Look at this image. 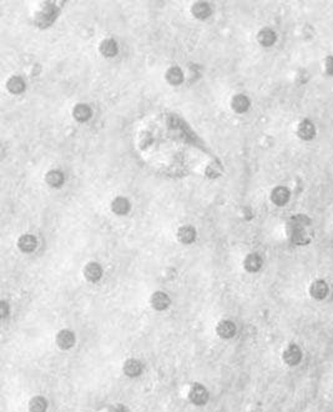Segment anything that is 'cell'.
<instances>
[{"instance_id":"cell-3","label":"cell","mask_w":333,"mask_h":412,"mask_svg":"<svg viewBox=\"0 0 333 412\" xmlns=\"http://www.w3.org/2000/svg\"><path fill=\"white\" fill-rule=\"evenodd\" d=\"M55 341L59 349L70 350L74 347L75 342H76V337H75V334L72 333L71 330L64 329L56 334Z\"/></svg>"},{"instance_id":"cell-22","label":"cell","mask_w":333,"mask_h":412,"mask_svg":"<svg viewBox=\"0 0 333 412\" xmlns=\"http://www.w3.org/2000/svg\"><path fill=\"white\" fill-rule=\"evenodd\" d=\"M309 294L313 299L323 300L328 295V285L322 280H317L309 287Z\"/></svg>"},{"instance_id":"cell-16","label":"cell","mask_w":333,"mask_h":412,"mask_svg":"<svg viewBox=\"0 0 333 412\" xmlns=\"http://www.w3.org/2000/svg\"><path fill=\"white\" fill-rule=\"evenodd\" d=\"M191 13L193 17L198 20H205L211 15L212 9L209 3L206 1H197L191 6Z\"/></svg>"},{"instance_id":"cell-4","label":"cell","mask_w":333,"mask_h":412,"mask_svg":"<svg viewBox=\"0 0 333 412\" xmlns=\"http://www.w3.org/2000/svg\"><path fill=\"white\" fill-rule=\"evenodd\" d=\"M84 278L89 281V283H97L100 279L102 278V267L101 265L95 262V261H90L84 267Z\"/></svg>"},{"instance_id":"cell-17","label":"cell","mask_w":333,"mask_h":412,"mask_svg":"<svg viewBox=\"0 0 333 412\" xmlns=\"http://www.w3.org/2000/svg\"><path fill=\"white\" fill-rule=\"evenodd\" d=\"M6 89L10 94H14V95H19V94H23L26 89V84H25L24 79L22 77H18V75H14V77H9L8 81H6Z\"/></svg>"},{"instance_id":"cell-11","label":"cell","mask_w":333,"mask_h":412,"mask_svg":"<svg viewBox=\"0 0 333 412\" xmlns=\"http://www.w3.org/2000/svg\"><path fill=\"white\" fill-rule=\"evenodd\" d=\"M99 52L104 58H114L119 52V45L114 39H104L99 45Z\"/></svg>"},{"instance_id":"cell-12","label":"cell","mask_w":333,"mask_h":412,"mask_svg":"<svg viewBox=\"0 0 333 412\" xmlns=\"http://www.w3.org/2000/svg\"><path fill=\"white\" fill-rule=\"evenodd\" d=\"M250 99L243 94H236L231 99V109L237 114H243L250 109Z\"/></svg>"},{"instance_id":"cell-9","label":"cell","mask_w":333,"mask_h":412,"mask_svg":"<svg viewBox=\"0 0 333 412\" xmlns=\"http://www.w3.org/2000/svg\"><path fill=\"white\" fill-rule=\"evenodd\" d=\"M111 211L114 212L118 216H124V215H127L130 212V209H131V205H130V201L127 200L124 196H118V198L114 199L111 201Z\"/></svg>"},{"instance_id":"cell-10","label":"cell","mask_w":333,"mask_h":412,"mask_svg":"<svg viewBox=\"0 0 333 412\" xmlns=\"http://www.w3.org/2000/svg\"><path fill=\"white\" fill-rule=\"evenodd\" d=\"M196 236H197V232H196L195 228L191 225H184L177 230V240L184 245L192 244L196 240Z\"/></svg>"},{"instance_id":"cell-23","label":"cell","mask_w":333,"mask_h":412,"mask_svg":"<svg viewBox=\"0 0 333 412\" xmlns=\"http://www.w3.org/2000/svg\"><path fill=\"white\" fill-rule=\"evenodd\" d=\"M297 134L303 140H311V139L314 137V134H316V128H314V125L311 121L303 120L298 125Z\"/></svg>"},{"instance_id":"cell-15","label":"cell","mask_w":333,"mask_h":412,"mask_svg":"<svg viewBox=\"0 0 333 412\" xmlns=\"http://www.w3.org/2000/svg\"><path fill=\"white\" fill-rule=\"evenodd\" d=\"M216 333L222 338H232L236 335V325L230 320H222L218 322Z\"/></svg>"},{"instance_id":"cell-13","label":"cell","mask_w":333,"mask_h":412,"mask_svg":"<svg viewBox=\"0 0 333 412\" xmlns=\"http://www.w3.org/2000/svg\"><path fill=\"white\" fill-rule=\"evenodd\" d=\"M289 196H291V192L287 187L277 186L271 192V201L277 206H284L288 203Z\"/></svg>"},{"instance_id":"cell-14","label":"cell","mask_w":333,"mask_h":412,"mask_svg":"<svg viewBox=\"0 0 333 412\" xmlns=\"http://www.w3.org/2000/svg\"><path fill=\"white\" fill-rule=\"evenodd\" d=\"M165 79L170 85L177 86L184 82V72H182V69L179 68V66H171V68H168L167 70H166Z\"/></svg>"},{"instance_id":"cell-24","label":"cell","mask_w":333,"mask_h":412,"mask_svg":"<svg viewBox=\"0 0 333 412\" xmlns=\"http://www.w3.org/2000/svg\"><path fill=\"white\" fill-rule=\"evenodd\" d=\"M30 412H45L48 410L47 398L43 396H34L29 402Z\"/></svg>"},{"instance_id":"cell-27","label":"cell","mask_w":333,"mask_h":412,"mask_svg":"<svg viewBox=\"0 0 333 412\" xmlns=\"http://www.w3.org/2000/svg\"><path fill=\"white\" fill-rule=\"evenodd\" d=\"M325 66H326V72H327L330 75H333V56H328V58L326 59Z\"/></svg>"},{"instance_id":"cell-7","label":"cell","mask_w":333,"mask_h":412,"mask_svg":"<svg viewBox=\"0 0 333 412\" xmlns=\"http://www.w3.org/2000/svg\"><path fill=\"white\" fill-rule=\"evenodd\" d=\"M18 247L24 254H30L38 247V240L31 233H24L18 240Z\"/></svg>"},{"instance_id":"cell-5","label":"cell","mask_w":333,"mask_h":412,"mask_svg":"<svg viewBox=\"0 0 333 412\" xmlns=\"http://www.w3.org/2000/svg\"><path fill=\"white\" fill-rule=\"evenodd\" d=\"M171 300L165 292L163 291H156L151 295L150 297V305L152 306V309L156 311H164L170 306Z\"/></svg>"},{"instance_id":"cell-8","label":"cell","mask_w":333,"mask_h":412,"mask_svg":"<svg viewBox=\"0 0 333 412\" xmlns=\"http://www.w3.org/2000/svg\"><path fill=\"white\" fill-rule=\"evenodd\" d=\"M91 115H93V110H91L90 105L79 103L72 107V118L77 123H86L88 120H90Z\"/></svg>"},{"instance_id":"cell-18","label":"cell","mask_w":333,"mask_h":412,"mask_svg":"<svg viewBox=\"0 0 333 412\" xmlns=\"http://www.w3.org/2000/svg\"><path fill=\"white\" fill-rule=\"evenodd\" d=\"M122 371L127 377H138L143 372V365L136 359H129L124 362Z\"/></svg>"},{"instance_id":"cell-20","label":"cell","mask_w":333,"mask_h":412,"mask_svg":"<svg viewBox=\"0 0 333 412\" xmlns=\"http://www.w3.org/2000/svg\"><path fill=\"white\" fill-rule=\"evenodd\" d=\"M243 267L247 272H257L262 267V258L259 254H248L243 260Z\"/></svg>"},{"instance_id":"cell-6","label":"cell","mask_w":333,"mask_h":412,"mask_svg":"<svg viewBox=\"0 0 333 412\" xmlns=\"http://www.w3.org/2000/svg\"><path fill=\"white\" fill-rule=\"evenodd\" d=\"M302 360V351L297 345H289L284 351V361L288 366H296Z\"/></svg>"},{"instance_id":"cell-28","label":"cell","mask_w":333,"mask_h":412,"mask_svg":"<svg viewBox=\"0 0 333 412\" xmlns=\"http://www.w3.org/2000/svg\"><path fill=\"white\" fill-rule=\"evenodd\" d=\"M111 412H130V411L127 409H125L124 406H115L111 409Z\"/></svg>"},{"instance_id":"cell-2","label":"cell","mask_w":333,"mask_h":412,"mask_svg":"<svg viewBox=\"0 0 333 412\" xmlns=\"http://www.w3.org/2000/svg\"><path fill=\"white\" fill-rule=\"evenodd\" d=\"M189 398L196 406H204L209 401V392H207V390L202 385L193 384L190 388Z\"/></svg>"},{"instance_id":"cell-21","label":"cell","mask_w":333,"mask_h":412,"mask_svg":"<svg viewBox=\"0 0 333 412\" xmlns=\"http://www.w3.org/2000/svg\"><path fill=\"white\" fill-rule=\"evenodd\" d=\"M277 40V36H276V33L270 29V27H264V29H261L257 34V41L262 47H272L273 44Z\"/></svg>"},{"instance_id":"cell-1","label":"cell","mask_w":333,"mask_h":412,"mask_svg":"<svg viewBox=\"0 0 333 412\" xmlns=\"http://www.w3.org/2000/svg\"><path fill=\"white\" fill-rule=\"evenodd\" d=\"M58 8H56L54 4H48V5L44 6L42 11H39L35 17V23L38 26L40 27H47L51 24L55 18L58 17Z\"/></svg>"},{"instance_id":"cell-25","label":"cell","mask_w":333,"mask_h":412,"mask_svg":"<svg viewBox=\"0 0 333 412\" xmlns=\"http://www.w3.org/2000/svg\"><path fill=\"white\" fill-rule=\"evenodd\" d=\"M220 169L215 168V164H211L207 166L206 175L210 176V178H217V176H220Z\"/></svg>"},{"instance_id":"cell-26","label":"cell","mask_w":333,"mask_h":412,"mask_svg":"<svg viewBox=\"0 0 333 412\" xmlns=\"http://www.w3.org/2000/svg\"><path fill=\"white\" fill-rule=\"evenodd\" d=\"M9 312H10V308H9L8 302L6 301L0 302V317H1V319H5L6 316L9 315Z\"/></svg>"},{"instance_id":"cell-19","label":"cell","mask_w":333,"mask_h":412,"mask_svg":"<svg viewBox=\"0 0 333 412\" xmlns=\"http://www.w3.org/2000/svg\"><path fill=\"white\" fill-rule=\"evenodd\" d=\"M64 181H65V176H64L63 171L60 170H50L48 171L45 175V182L49 185L52 189H59L63 186Z\"/></svg>"}]
</instances>
